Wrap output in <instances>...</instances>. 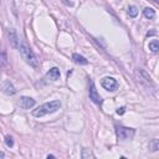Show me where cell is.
Segmentation results:
<instances>
[{"mask_svg":"<svg viewBox=\"0 0 159 159\" xmlns=\"http://www.w3.org/2000/svg\"><path fill=\"white\" fill-rule=\"evenodd\" d=\"M61 107V102L58 99H55V101H51V102H46L41 106H39L36 109L32 111V116L36 117V118H41L46 114H50V113H53L56 111H58Z\"/></svg>","mask_w":159,"mask_h":159,"instance_id":"6da1fadb","label":"cell"},{"mask_svg":"<svg viewBox=\"0 0 159 159\" xmlns=\"http://www.w3.org/2000/svg\"><path fill=\"white\" fill-rule=\"evenodd\" d=\"M17 48H19V51H20L22 58L26 61V63H29V65H30L31 67H34V68H37V67L40 66L36 55L34 53V51H32L25 42L19 43V47H17Z\"/></svg>","mask_w":159,"mask_h":159,"instance_id":"7a4b0ae2","label":"cell"},{"mask_svg":"<svg viewBox=\"0 0 159 159\" xmlns=\"http://www.w3.org/2000/svg\"><path fill=\"white\" fill-rule=\"evenodd\" d=\"M116 133H117V137L120 139V140H128V139H132L135 134V130L133 128H127V127H116Z\"/></svg>","mask_w":159,"mask_h":159,"instance_id":"3957f363","label":"cell"},{"mask_svg":"<svg viewBox=\"0 0 159 159\" xmlns=\"http://www.w3.org/2000/svg\"><path fill=\"white\" fill-rule=\"evenodd\" d=\"M88 96H89V99L93 103H96V104H101L102 103V97L97 92L96 86H94V82L92 80H89V82H88Z\"/></svg>","mask_w":159,"mask_h":159,"instance_id":"277c9868","label":"cell"},{"mask_svg":"<svg viewBox=\"0 0 159 159\" xmlns=\"http://www.w3.org/2000/svg\"><path fill=\"white\" fill-rule=\"evenodd\" d=\"M101 84H102V87H103L104 89L111 91V92L116 91V89L119 87L118 82H117L113 77H104V78L101 81Z\"/></svg>","mask_w":159,"mask_h":159,"instance_id":"5b68a950","label":"cell"},{"mask_svg":"<svg viewBox=\"0 0 159 159\" xmlns=\"http://www.w3.org/2000/svg\"><path fill=\"white\" fill-rule=\"evenodd\" d=\"M17 104H19L20 108H22V109H30V108H32V107L35 106V99L31 98V97L24 96V97H21V98L19 99Z\"/></svg>","mask_w":159,"mask_h":159,"instance_id":"8992f818","label":"cell"},{"mask_svg":"<svg viewBox=\"0 0 159 159\" xmlns=\"http://www.w3.org/2000/svg\"><path fill=\"white\" fill-rule=\"evenodd\" d=\"M1 91L4 92V93H6V94H9V96H12V94H15L16 93V89H15V87L9 82V81H5L4 83H1Z\"/></svg>","mask_w":159,"mask_h":159,"instance_id":"52a82bcc","label":"cell"},{"mask_svg":"<svg viewBox=\"0 0 159 159\" xmlns=\"http://www.w3.org/2000/svg\"><path fill=\"white\" fill-rule=\"evenodd\" d=\"M60 70L57 67H52L47 73H46V78L50 81H57L60 78Z\"/></svg>","mask_w":159,"mask_h":159,"instance_id":"ba28073f","label":"cell"},{"mask_svg":"<svg viewBox=\"0 0 159 159\" xmlns=\"http://www.w3.org/2000/svg\"><path fill=\"white\" fill-rule=\"evenodd\" d=\"M7 34H9V39H10L11 46H12V47H19V40H17L16 32H15V31H14L12 29H9Z\"/></svg>","mask_w":159,"mask_h":159,"instance_id":"9c48e42d","label":"cell"},{"mask_svg":"<svg viewBox=\"0 0 159 159\" xmlns=\"http://www.w3.org/2000/svg\"><path fill=\"white\" fill-rule=\"evenodd\" d=\"M72 60H73L77 65H87V63H88V61H87L83 56H81V55H78V53H73V55H72Z\"/></svg>","mask_w":159,"mask_h":159,"instance_id":"30bf717a","label":"cell"},{"mask_svg":"<svg viewBox=\"0 0 159 159\" xmlns=\"http://www.w3.org/2000/svg\"><path fill=\"white\" fill-rule=\"evenodd\" d=\"M143 14H144V16H145L147 19H149V20L155 17V10L152 9V7H145V9L143 10Z\"/></svg>","mask_w":159,"mask_h":159,"instance_id":"8fae6325","label":"cell"},{"mask_svg":"<svg viewBox=\"0 0 159 159\" xmlns=\"http://www.w3.org/2000/svg\"><path fill=\"white\" fill-rule=\"evenodd\" d=\"M149 50H150L152 52H154V53H157V52H158V50H159L158 40H152V41L149 42Z\"/></svg>","mask_w":159,"mask_h":159,"instance_id":"7c38bea8","label":"cell"},{"mask_svg":"<svg viewBox=\"0 0 159 159\" xmlns=\"http://www.w3.org/2000/svg\"><path fill=\"white\" fill-rule=\"evenodd\" d=\"M128 15H129L130 17H135V16L138 15V9H137V6H134V5L129 6V7H128Z\"/></svg>","mask_w":159,"mask_h":159,"instance_id":"4fadbf2b","label":"cell"},{"mask_svg":"<svg viewBox=\"0 0 159 159\" xmlns=\"http://www.w3.org/2000/svg\"><path fill=\"white\" fill-rule=\"evenodd\" d=\"M149 148L153 150V152H157L159 149V142L158 139H153L150 143H149Z\"/></svg>","mask_w":159,"mask_h":159,"instance_id":"5bb4252c","label":"cell"},{"mask_svg":"<svg viewBox=\"0 0 159 159\" xmlns=\"http://www.w3.org/2000/svg\"><path fill=\"white\" fill-rule=\"evenodd\" d=\"M81 157L83 158V159H86V158H94V155L88 150V149H83L82 150V154H81Z\"/></svg>","mask_w":159,"mask_h":159,"instance_id":"9a60e30c","label":"cell"},{"mask_svg":"<svg viewBox=\"0 0 159 159\" xmlns=\"http://www.w3.org/2000/svg\"><path fill=\"white\" fill-rule=\"evenodd\" d=\"M5 143H6L7 147H12V145H14V139H12V137L6 135V137H5Z\"/></svg>","mask_w":159,"mask_h":159,"instance_id":"2e32d148","label":"cell"},{"mask_svg":"<svg viewBox=\"0 0 159 159\" xmlns=\"http://www.w3.org/2000/svg\"><path fill=\"white\" fill-rule=\"evenodd\" d=\"M124 112H125V108L124 107H120V108L117 109V114H123Z\"/></svg>","mask_w":159,"mask_h":159,"instance_id":"e0dca14e","label":"cell"},{"mask_svg":"<svg viewBox=\"0 0 159 159\" xmlns=\"http://www.w3.org/2000/svg\"><path fill=\"white\" fill-rule=\"evenodd\" d=\"M62 2H65L66 5H72V2H71V1H68V0H62Z\"/></svg>","mask_w":159,"mask_h":159,"instance_id":"ac0fdd59","label":"cell"},{"mask_svg":"<svg viewBox=\"0 0 159 159\" xmlns=\"http://www.w3.org/2000/svg\"><path fill=\"white\" fill-rule=\"evenodd\" d=\"M4 157H5V154L2 152H0V158H4Z\"/></svg>","mask_w":159,"mask_h":159,"instance_id":"d6986e66","label":"cell"},{"mask_svg":"<svg viewBox=\"0 0 159 159\" xmlns=\"http://www.w3.org/2000/svg\"><path fill=\"white\" fill-rule=\"evenodd\" d=\"M153 1H155V2H158V0H153Z\"/></svg>","mask_w":159,"mask_h":159,"instance_id":"ffe728a7","label":"cell"}]
</instances>
